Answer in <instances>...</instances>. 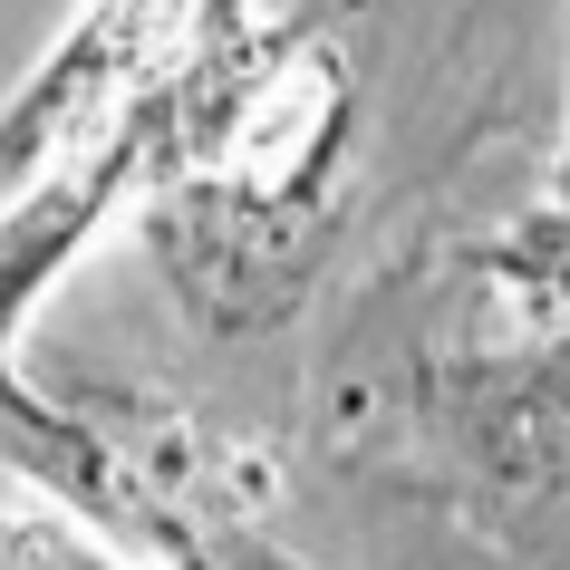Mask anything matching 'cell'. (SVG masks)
I'll list each match as a JSON object with an SVG mask.
<instances>
[{
    "label": "cell",
    "instance_id": "cell-1",
    "mask_svg": "<svg viewBox=\"0 0 570 570\" xmlns=\"http://www.w3.org/2000/svg\"><path fill=\"white\" fill-rule=\"evenodd\" d=\"M20 570H97V561H78V551H59V541H49V551H30Z\"/></svg>",
    "mask_w": 570,
    "mask_h": 570
}]
</instances>
